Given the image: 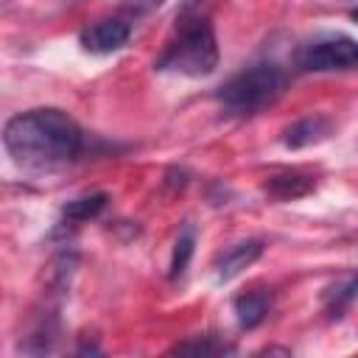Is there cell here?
Returning a JSON list of instances; mask_svg holds the SVG:
<instances>
[{
  "instance_id": "6da1fadb",
  "label": "cell",
  "mask_w": 358,
  "mask_h": 358,
  "mask_svg": "<svg viewBox=\"0 0 358 358\" xmlns=\"http://www.w3.org/2000/svg\"><path fill=\"white\" fill-rule=\"evenodd\" d=\"M3 145L20 168L42 171L76 159L84 148V131L67 112L42 106L14 115L3 126Z\"/></svg>"
},
{
  "instance_id": "7a4b0ae2",
  "label": "cell",
  "mask_w": 358,
  "mask_h": 358,
  "mask_svg": "<svg viewBox=\"0 0 358 358\" xmlns=\"http://www.w3.org/2000/svg\"><path fill=\"white\" fill-rule=\"evenodd\" d=\"M154 67L190 78L210 76L218 67V39L213 22L207 14L196 11L193 3H187L185 11L176 17V31Z\"/></svg>"
},
{
  "instance_id": "3957f363",
  "label": "cell",
  "mask_w": 358,
  "mask_h": 358,
  "mask_svg": "<svg viewBox=\"0 0 358 358\" xmlns=\"http://www.w3.org/2000/svg\"><path fill=\"white\" fill-rule=\"evenodd\" d=\"M288 87V76L274 62H257L238 76H232L224 87H218L215 98L227 115L252 117L268 106H274Z\"/></svg>"
},
{
  "instance_id": "277c9868",
  "label": "cell",
  "mask_w": 358,
  "mask_h": 358,
  "mask_svg": "<svg viewBox=\"0 0 358 358\" xmlns=\"http://www.w3.org/2000/svg\"><path fill=\"white\" fill-rule=\"evenodd\" d=\"M296 67L305 73H333L358 67V42L341 34L316 36L296 50Z\"/></svg>"
},
{
  "instance_id": "5b68a950",
  "label": "cell",
  "mask_w": 358,
  "mask_h": 358,
  "mask_svg": "<svg viewBox=\"0 0 358 358\" xmlns=\"http://www.w3.org/2000/svg\"><path fill=\"white\" fill-rule=\"evenodd\" d=\"M131 36V22L123 20V17H106V20H98L92 25H87L81 34H78V42L87 53H98V56H106V53H115L120 50Z\"/></svg>"
},
{
  "instance_id": "8992f818",
  "label": "cell",
  "mask_w": 358,
  "mask_h": 358,
  "mask_svg": "<svg viewBox=\"0 0 358 358\" xmlns=\"http://www.w3.org/2000/svg\"><path fill=\"white\" fill-rule=\"evenodd\" d=\"M263 249H266V246H263L260 238H246V241H238V243L227 246V249L215 257V263H213L218 282H227V280L238 277L243 268H249V266L263 255Z\"/></svg>"
},
{
  "instance_id": "52a82bcc",
  "label": "cell",
  "mask_w": 358,
  "mask_h": 358,
  "mask_svg": "<svg viewBox=\"0 0 358 358\" xmlns=\"http://www.w3.org/2000/svg\"><path fill=\"white\" fill-rule=\"evenodd\" d=\"M330 131H333V123L324 115H308V117L291 123L282 131V143L288 148H308V145H316V143L327 140Z\"/></svg>"
},
{
  "instance_id": "ba28073f",
  "label": "cell",
  "mask_w": 358,
  "mask_h": 358,
  "mask_svg": "<svg viewBox=\"0 0 358 358\" xmlns=\"http://www.w3.org/2000/svg\"><path fill=\"white\" fill-rule=\"evenodd\" d=\"M235 308V319H238V327L241 330H255L266 322L268 310H271V294L268 291H246L241 296H235L232 302Z\"/></svg>"
},
{
  "instance_id": "9c48e42d",
  "label": "cell",
  "mask_w": 358,
  "mask_h": 358,
  "mask_svg": "<svg viewBox=\"0 0 358 358\" xmlns=\"http://www.w3.org/2000/svg\"><path fill=\"white\" fill-rule=\"evenodd\" d=\"M56 341H59V322L53 313H42L31 324V333L25 338H20V352L45 355V352H53Z\"/></svg>"
},
{
  "instance_id": "30bf717a",
  "label": "cell",
  "mask_w": 358,
  "mask_h": 358,
  "mask_svg": "<svg viewBox=\"0 0 358 358\" xmlns=\"http://www.w3.org/2000/svg\"><path fill=\"white\" fill-rule=\"evenodd\" d=\"M313 187H316L313 176L299 173V171H282V173L268 176V182H266V193L274 196V199H282V201H288V199H302V196H308Z\"/></svg>"
},
{
  "instance_id": "8fae6325",
  "label": "cell",
  "mask_w": 358,
  "mask_h": 358,
  "mask_svg": "<svg viewBox=\"0 0 358 358\" xmlns=\"http://www.w3.org/2000/svg\"><path fill=\"white\" fill-rule=\"evenodd\" d=\"M358 299V271L355 274H347L341 280H336L330 288H324L322 294V305L327 310L330 319H338L352 302Z\"/></svg>"
},
{
  "instance_id": "7c38bea8",
  "label": "cell",
  "mask_w": 358,
  "mask_h": 358,
  "mask_svg": "<svg viewBox=\"0 0 358 358\" xmlns=\"http://www.w3.org/2000/svg\"><path fill=\"white\" fill-rule=\"evenodd\" d=\"M109 204V196L103 190L98 193H87V196H78V199H70L64 207H62V215L67 221H90V218H98Z\"/></svg>"
},
{
  "instance_id": "4fadbf2b",
  "label": "cell",
  "mask_w": 358,
  "mask_h": 358,
  "mask_svg": "<svg viewBox=\"0 0 358 358\" xmlns=\"http://www.w3.org/2000/svg\"><path fill=\"white\" fill-rule=\"evenodd\" d=\"M193 249H196V229H193V224H185L179 238H176V243H173V252H171V271H168L171 280H179L187 271Z\"/></svg>"
},
{
  "instance_id": "5bb4252c",
  "label": "cell",
  "mask_w": 358,
  "mask_h": 358,
  "mask_svg": "<svg viewBox=\"0 0 358 358\" xmlns=\"http://www.w3.org/2000/svg\"><path fill=\"white\" fill-rule=\"evenodd\" d=\"M171 352H190V355H224V352H232L229 344L213 338V336H204V338H190V341H182L176 347H171Z\"/></svg>"
},
{
  "instance_id": "9a60e30c",
  "label": "cell",
  "mask_w": 358,
  "mask_h": 358,
  "mask_svg": "<svg viewBox=\"0 0 358 358\" xmlns=\"http://www.w3.org/2000/svg\"><path fill=\"white\" fill-rule=\"evenodd\" d=\"M120 6L129 11V14H148V11H154L157 6H162V0H120Z\"/></svg>"
},
{
  "instance_id": "2e32d148",
  "label": "cell",
  "mask_w": 358,
  "mask_h": 358,
  "mask_svg": "<svg viewBox=\"0 0 358 358\" xmlns=\"http://www.w3.org/2000/svg\"><path fill=\"white\" fill-rule=\"evenodd\" d=\"M350 17H352V20L358 22V8H352V11H350Z\"/></svg>"
}]
</instances>
